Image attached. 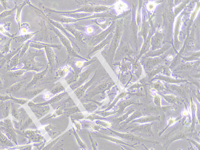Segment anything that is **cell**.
I'll use <instances>...</instances> for the list:
<instances>
[{"label": "cell", "instance_id": "obj_3", "mask_svg": "<svg viewBox=\"0 0 200 150\" xmlns=\"http://www.w3.org/2000/svg\"><path fill=\"white\" fill-rule=\"evenodd\" d=\"M187 140H188V141H189V142L192 143H193V145H195V146L197 147V150H200V145L199 143H198V142H195V141L194 140L189 139H188Z\"/></svg>", "mask_w": 200, "mask_h": 150}, {"label": "cell", "instance_id": "obj_2", "mask_svg": "<svg viewBox=\"0 0 200 150\" xmlns=\"http://www.w3.org/2000/svg\"><path fill=\"white\" fill-rule=\"evenodd\" d=\"M185 138H186V136H185L184 134H177V135H174V136H172V137L169 138L167 140L166 142H164L163 145H164V147H166V149H168L170 145H171L174 141L177 140L182 139H185Z\"/></svg>", "mask_w": 200, "mask_h": 150}, {"label": "cell", "instance_id": "obj_6", "mask_svg": "<svg viewBox=\"0 0 200 150\" xmlns=\"http://www.w3.org/2000/svg\"><path fill=\"white\" fill-rule=\"evenodd\" d=\"M142 145H144V147H145V149H146V150H154V149H153V148H150V149H148V148H147V147H146V146H145V145H143V144H142Z\"/></svg>", "mask_w": 200, "mask_h": 150}, {"label": "cell", "instance_id": "obj_9", "mask_svg": "<svg viewBox=\"0 0 200 150\" xmlns=\"http://www.w3.org/2000/svg\"><path fill=\"white\" fill-rule=\"evenodd\" d=\"M120 147H121V149H122V150H125V149H124V148H122V147H121V146H120Z\"/></svg>", "mask_w": 200, "mask_h": 150}, {"label": "cell", "instance_id": "obj_5", "mask_svg": "<svg viewBox=\"0 0 200 150\" xmlns=\"http://www.w3.org/2000/svg\"><path fill=\"white\" fill-rule=\"evenodd\" d=\"M52 97V95L50 94V93H46L45 95H44V98L45 99H49Z\"/></svg>", "mask_w": 200, "mask_h": 150}, {"label": "cell", "instance_id": "obj_4", "mask_svg": "<svg viewBox=\"0 0 200 150\" xmlns=\"http://www.w3.org/2000/svg\"><path fill=\"white\" fill-rule=\"evenodd\" d=\"M120 146H121V147H122L123 148H124L125 150H135V149H132V148H131L130 147H127V146H126V145H120Z\"/></svg>", "mask_w": 200, "mask_h": 150}, {"label": "cell", "instance_id": "obj_1", "mask_svg": "<svg viewBox=\"0 0 200 150\" xmlns=\"http://www.w3.org/2000/svg\"><path fill=\"white\" fill-rule=\"evenodd\" d=\"M115 134L118 136L120 137L122 139L131 141V142H137V143H143V142H148V143H151L153 144H159V142H154V141H151L149 140L144 139L143 138H139L137 136H135L134 135L131 134H121V133H118V132H114Z\"/></svg>", "mask_w": 200, "mask_h": 150}, {"label": "cell", "instance_id": "obj_7", "mask_svg": "<svg viewBox=\"0 0 200 150\" xmlns=\"http://www.w3.org/2000/svg\"><path fill=\"white\" fill-rule=\"evenodd\" d=\"M190 150H195V148H194V147L192 146V145H190Z\"/></svg>", "mask_w": 200, "mask_h": 150}, {"label": "cell", "instance_id": "obj_8", "mask_svg": "<svg viewBox=\"0 0 200 150\" xmlns=\"http://www.w3.org/2000/svg\"><path fill=\"white\" fill-rule=\"evenodd\" d=\"M87 31H88V32L91 33L92 32V29L91 28H88V30H87Z\"/></svg>", "mask_w": 200, "mask_h": 150}]
</instances>
